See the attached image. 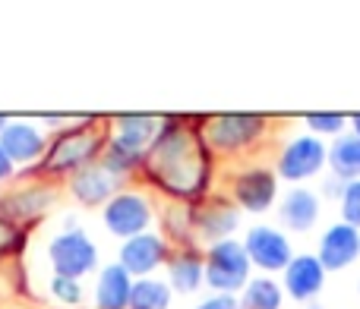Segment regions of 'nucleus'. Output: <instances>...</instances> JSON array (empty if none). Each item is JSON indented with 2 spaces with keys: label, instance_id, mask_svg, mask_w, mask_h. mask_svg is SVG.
<instances>
[{
  "label": "nucleus",
  "instance_id": "4468645a",
  "mask_svg": "<svg viewBox=\"0 0 360 309\" xmlns=\"http://www.w3.org/2000/svg\"><path fill=\"white\" fill-rule=\"evenodd\" d=\"M281 297H278V287L272 281H253L247 291V306L250 309H278Z\"/></svg>",
  "mask_w": 360,
  "mask_h": 309
},
{
  "label": "nucleus",
  "instance_id": "f03ea898",
  "mask_svg": "<svg viewBox=\"0 0 360 309\" xmlns=\"http://www.w3.org/2000/svg\"><path fill=\"white\" fill-rule=\"evenodd\" d=\"M247 249H250V256H253L259 265H266V268L288 265V256H291L288 240L281 234H275V230H269V228H256L253 234H250V240H247Z\"/></svg>",
  "mask_w": 360,
  "mask_h": 309
},
{
  "label": "nucleus",
  "instance_id": "f257e3e1",
  "mask_svg": "<svg viewBox=\"0 0 360 309\" xmlns=\"http://www.w3.org/2000/svg\"><path fill=\"white\" fill-rule=\"evenodd\" d=\"M209 278L215 287H237L247 278V256L237 243H221V246L212 249Z\"/></svg>",
  "mask_w": 360,
  "mask_h": 309
},
{
  "label": "nucleus",
  "instance_id": "412c9836",
  "mask_svg": "<svg viewBox=\"0 0 360 309\" xmlns=\"http://www.w3.org/2000/svg\"><path fill=\"white\" fill-rule=\"evenodd\" d=\"M6 173V158H4V152H0V177Z\"/></svg>",
  "mask_w": 360,
  "mask_h": 309
},
{
  "label": "nucleus",
  "instance_id": "ddd939ff",
  "mask_svg": "<svg viewBox=\"0 0 360 309\" xmlns=\"http://www.w3.org/2000/svg\"><path fill=\"white\" fill-rule=\"evenodd\" d=\"M6 149L13 152V158H32L38 152V136L29 126H13L6 130Z\"/></svg>",
  "mask_w": 360,
  "mask_h": 309
},
{
  "label": "nucleus",
  "instance_id": "4be33fe9",
  "mask_svg": "<svg viewBox=\"0 0 360 309\" xmlns=\"http://www.w3.org/2000/svg\"><path fill=\"white\" fill-rule=\"evenodd\" d=\"M357 133H360V117H357Z\"/></svg>",
  "mask_w": 360,
  "mask_h": 309
},
{
  "label": "nucleus",
  "instance_id": "0eeeda50",
  "mask_svg": "<svg viewBox=\"0 0 360 309\" xmlns=\"http://www.w3.org/2000/svg\"><path fill=\"white\" fill-rule=\"evenodd\" d=\"M319 287H323V268H319L316 259L304 256V259L291 262V268H288V291L294 297H310Z\"/></svg>",
  "mask_w": 360,
  "mask_h": 309
},
{
  "label": "nucleus",
  "instance_id": "9d476101",
  "mask_svg": "<svg viewBox=\"0 0 360 309\" xmlns=\"http://www.w3.org/2000/svg\"><path fill=\"white\" fill-rule=\"evenodd\" d=\"M127 294H130V287H127L124 268H108L101 284H98V306L101 309H120L127 303Z\"/></svg>",
  "mask_w": 360,
  "mask_h": 309
},
{
  "label": "nucleus",
  "instance_id": "20e7f679",
  "mask_svg": "<svg viewBox=\"0 0 360 309\" xmlns=\"http://www.w3.org/2000/svg\"><path fill=\"white\" fill-rule=\"evenodd\" d=\"M357 249H360V237L348 228V224L332 228L323 240V262L329 268H345L357 256Z\"/></svg>",
  "mask_w": 360,
  "mask_h": 309
},
{
  "label": "nucleus",
  "instance_id": "f3484780",
  "mask_svg": "<svg viewBox=\"0 0 360 309\" xmlns=\"http://www.w3.org/2000/svg\"><path fill=\"white\" fill-rule=\"evenodd\" d=\"M345 215H348V221L360 224V183H354L345 192Z\"/></svg>",
  "mask_w": 360,
  "mask_h": 309
},
{
  "label": "nucleus",
  "instance_id": "2eb2a0df",
  "mask_svg": "<svg viewBox=\"0 0 360 309\" xmlns=\"http://www.w3.org/2000/svg\"><path fill=\"white\" fill-rule=\"evenodd\" d=\"M133 306L136 309H165L168 306V291L155 281H146V284L136 287V297H133Z\"/></svg>",
  "mask_w": 360,
  "mask_h": 309
},
{
  "label": "nucleus",
  "instance_id": "aec40b11",
  "mask_svg": "<svg viewBox=\"0 0 360 309\" xmlns=\"http://www.w3.org/2000/svg\"><path fill=\"white\" fill-rule=\"evenodd\" d=\"M199 309H237V306H234V300H212V303H205Z\"/></svg>",
  "mask_w": 360,
  "mask_h": 309
},
{
  "label": "nucleus",
  "instance_id": "a211bd4d",
  "mask_svg": "<svg viewBox=\"0 0 360 309\" xmlns=\"http://www.w3.org/2000/svg\"><path fill=\"white\" fill-rule=\"evenodd\" d=\"M310 126H319L323 133L342 130V117H310Z\"/></svg>",
  "mask_w": 360,
  "mask_h": 309
},
{
  "label": "nucleus",
  "instance_id": "6e6552de",
  "mask_svg": "<svg viewBox=\"0 0 360 309\" xmlns=\"http://www.w3.org/2000/svg\"><path fill=\"white\" fill-rule=\"evenodd\" d=\"M281 215H285V221L291 224V228H297V230L310 228V224L316 221V215H319L316 199H313L310 192H304V190L291 192L288 202H285V209H281Z\"/></svg>",
  "mask_w": 360,
  "mask_h": 309
},
{
  "label": "nucleus",
  "instance_id": "dca6fc26",
  "mask_svg": "<svg viewBox=\"0 0 360 309\" xmlns=\"http://www.w3.org/2000/svg\"><path fill=\"white\" fill-rule=\"evenodd\" d=\"M196 278H199V265H196V262H177V265H174V281H177L180 291H190V287L196 284Z\"/></svg>",
  "mask_w": 360,
  "mask_h": 309
},
{
  "label": "nucleus",
  "instance_id": "1a4fd4ad",
  "mask_svg": "<svg viewBox=\"0 0 360 309\" xmlns=\"http://www.w3.org/2000/svg\"><path fill=\"white\" fill-rule=\"evenodd\" d=\"M275 192V183L269 173H250V177L240 180V190H237V196H240V202L247 205V209H266L269 199H272Z\"/></svg>",
  "mask_w": 360,
  "mask_h": 309
},
{
  "label": "nucleus",
  "instance_id": "423d86ee",
  "mask_svg": "<svg viewBox=\"0 0 360 309\" xmlns=\"http://www.w3.org/2000/svg\"><path fill=\"white\" fill-rule=\"evenodd\" d=\"M146 221H149V209L136 196L117 199L108 211V224L114 228V234H136V230L146 228Z\"/></svg>",
  "mask_w": 360,
  "mask_h": 309
},
{
  "label": "nucleus",
  "instance_id": "7ed1b4c3",
  "mask_svg": "<svg viewBox=\"0 0 360 309\" xmlns=\"http://www.w3.org/2000/svg\"><path fill=\"white\" fill-rule=\"evenodd\" d=\"M319 164H323V145L313 143V139H297L281 158V173L291 180H300L316 171Z\"/></svg>",
  "mask_w": 360,
  "mask_h": 309
},
{
  "label": "nucleus",
  "instance_id": "6ab92c4d",
  "mask_svg": "<svg viewBox=\"0 0 360 309\" xmlns=\"http://www.w3.org/2000/svg\"><path fill=\"white\" fill-rule=\"evenodd\" d=\"M54 291L60 294L63 300H79V287L76 284H70L67 278H57V284H54Z\"/></svg>",
  "mask_w": 360,
  "mask_h": 309
},
{
  "label": "nucleus",
  "instance_id": "9b49d317",
  "mask_svg": "<svg viewBox=\"0 0 360 309\" xmlns=\"http://www.w3.org/2000/svg\"><path fill=\"white\" fill-rule=\"evenodd\" d=\"M158 256H162V246H158L155 237H143V240L130 243V246L124 249V262L130 268H136V272H146V268H152L158 262Z\"/></svg>",
  "mask_w": 360,
  "mask_h": 309
},
{
  "label": "nucleus",
  "instance_id": "39448f33",
  "mask_svg": "<svg viewBox=\"0 0 360 309\" xmlns=\"http://www.w3.org/2000/svg\"><path fill=\"white\" fill-rule=\"evenodd\" d=\"M51 256H54L57 268H63V272H73V275L76 272H86V268L95 262L92 246H89L86 237H79V234L57 240L54 246H51Z\"/></svg>",
  "mask_w": 360,
  "mask_h": 309
},
{
  "label": "nucleus",
  "instance_id": "f8f14e48",
  "mask_svg": "<svg viewBox=\"0 0 360 309\" xmlns=\"http://www.w3.org/2000/svg\"><path fill=\"white\" fill-rule=\"evenodd\" d=\"M332 164L342 177H357L360 173V139L357 136H348L332 149Z\"/></svg>",
  "mask_w": 360,
  "mask_h": 309
}]
</instances>
